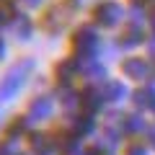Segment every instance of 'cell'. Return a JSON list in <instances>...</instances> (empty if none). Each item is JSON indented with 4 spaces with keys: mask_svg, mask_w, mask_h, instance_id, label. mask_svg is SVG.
Listing matches in <instances>:
<instances>
[{
    "mask_svg": "<svg viewBox=\"0 0 155 155\" xmlns=\"http://www.w3.org/2000/svg\"><path fill=\"white\" fill-rule=\"evenodd\" d=\"M96 18H98L101 23H114L116 18H119V5H114V3H104V5L96 11Z\"/></svg>",
    "mask_w": 155,
    "mask_h": 155,
    "instance_id": "6da1fadb",
    "label": "cell"
},
{
    "mask_svg": "<svg viewBox=\"0 0 155 155\" xmlns=\"http://www.w3.org/2000/svg\"><path fill=\"white\" fill-rule=\"evenodd\" d=\"M134 3H140V0H134Z\"/></svg>",
    "mask_w": 155,
    "mask_h": 155,
    "instance_id": "5b68a950",
    "label": "cell"
},
{
    "mask_svg": "<svg viewBox=\"0 0 155 155\" xmlns=\"http://www.w3.org/2000/svg\"><path fill=\"white\" fill-rule=\"evenodd\" d=\"M28 3H36V0H28Z\"/></svg>",
    "mask_w": 155,
    "mask_h": 155,
    "instance_id": "277c9868",
    "label": "cell"
},
{
    "mask_svg": "<svg viewBox=\"0 0 155 155\" xmlns=\"http://www.w3.org/2000/svg\"><path fill=\"white\" fill-rule=\"evenodd\" d=\"M127 72H145V65H140V62H129Z\"/></svg>",
    "mask_w": 155,
    "mask_h": 155,
    "instance_id": "3957f363",
    "label": "cell"
},
{
    "mask_svg": "<svg viewBox=\"0 0 155 155\" xmlns=\"http://www.w3.org/2000/svg\"><path fill=\"white\" fill-rule=\"evenodd\" d=\"M91 44H93L91 31H80V34H78V47H91Z\"/></svg>",
    "mask_w": 155,
    "mask_h": 155,
    "instance_id": "7a4b0ae2",
    "label": "cell"
}]
</instances>
